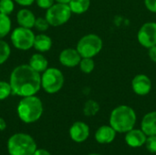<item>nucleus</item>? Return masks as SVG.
Instances as JSON below:
<instances>
[{
	"label": "nucleus",
	"mask_w": 156,
	"mask_h": 155,
	"mask_svg": "<svg viewBox=\"0 0 156 155\" xmlns=\"http://www.w3.org/2000/svg\"><path fill=\"white\" fill-rule=\"evenodd\" d=\"M12 93L22 98L34 96L41 88V76L29 65L17 66L10 75Z\"/></svg>",
	"instance_id": "f257e3e1"
},
{
	"label": "nucleus",
	"mask_w": 156,
	"mask_h": 155,
	"mask_svg": "<svg viewBox=\"0 0 156 155\" xmlns=\"http://www.w3.org/2000/svg\"><path fill=\"white\" fill-rule=\"evenodd\" d=\"M134 110L127 105H120L112 110L110 115V125L120 133H126L134 128L136 123Z\"/></svg>",
	"instance_id": "f03ea898"
},
{
	"label": "nucleus",
	"mask_w": 156,
	"mask_h": 155,
	"mask_svg": "<svg viewBox=\"0 0 156 155\" xmlns=\"http://www.w3.org/2000/svg\"><path fill=\"white\" fill-rule=\"evenodd\" d=\"M43 113V104L39 98L34 96L24 97L18 103L17 114L25 123H32L40 119Z\"/></svg>",
	"instance_id": "7ed1b4c3"
},
{
	"label": "nucleus",
	"mask_w": 156,
	"mask_h": 155,
	"mask_svg": "<svg viewBox=\"0 0 156 155\" xmlns=\"http://www.w3.org/2000/svg\"><path fill=\"white\" fill-rule=\"evenodd\" d=\"M7 149L10 155H33L37 151V144L30 135L16 133L9 138Z\"/></svg>",
	"instance_id": "20e7f679"
},
{
	"label": "nucleus",
	"mask_w": 156,
	"mask_h": 155,
	"mask_svg": "<svg viewBox=\"0 0 156 155\" xmlns=\"http://www.w3.org/2000/svg\"><path fill=\"white\" fill-rule=\"evenodd\" d=\"M103 42L100 36L88 34L83 36L78 42L76 49L81 58H94L102 49Z\"/></svg>",
	"instance_id": "39448f33"
},
{
	"label": "nucleus",
	"mask_w": 156,
	"mask_h": 155,
	"mask_svg": "<svg viewBox=\"0 0 156 155\" xmlns=\"http://www.w3.org/2000/svg\"><path fill=\"white\" fill-rule=\"evenodd\" d=\"M64 76L56 68H48L41 76V87L49 94L57 93L64 85Z\"/></svg>",
	"instance_id": "423d86ee"
},
{
	"label": "nucleus",
	"mask_w": 156,
	"mask_h": 155,
	"mask_svg": "<svg viewBox=\"0 0 156 155\" xmlns=\"http://www.w3.org/2000/svg\"><path fill=\"white\" fill-rule=\"evenodd\" d=\"M71 10L69 4L57 3L47 9L46 18L50 26H59L66 24L71 17Z\"/></svg>",
	"instance_id": "0eeeda50"
},
{
	"label": "nucleus",
	"mask_w": 156,
	"mask_h": 155,
	"mask_svg": "<svg viewBox=\"0 0 156 155\" xmlns=\"http://www.w3.org/2000/svg\"><path fill=\"white\" fill-rule=\"evenodd\" d=\"M35 37V34L30 28L19 26L12 32L11 42L17 49L27 50L34 46Z\"/></svg>",
	"instance_id": "6e6552de"
},
{
	"label": "nucleus",
	"mask_w": 156,
	"mask_h": 155,
	"mask_svg": "<svg viewBox=\"0 0 156 155\" xmlns=\"http://www.w3.org/2000/svg\"><path fill=\"white\" fill-rule=\"evenodd\" d=\"M137 39L140 45L145 48L156 45V22L144 23L138 30Z\"/></svg>",
	"instance_id": "1a4fd4ad"
},
{
	"label": "nucleus",
	"mask_w": 156,
	"mask_h": 155,
	"mask_svg": "<svg viewBox=\"0 0 156 155\" xmlns=\"http://www.w3.org/2000/svg\"><path fill=\"white\" fill-rule=\"evenodd\" d=\"M132 89L139 96H145L152 90L151 79L145 74H138L132 80Z\"/></svg>",
	"instance_id": "9d476101"
},
{
	"label": "nucleus",
	"mask_w": 156,
	"mask_h": 155,
	"mask_svg": "<svg viewBox=\"0 0 156 155\" xmlns=\"http://www.w3.org/2000/svg\"><path fill=\"white\" fill-rule=\"evenodd\" d=\"M81 58V56L76 48H66L60 52L58 57L60 64L67 68H74L79 66Z\"/></svg>",
	"instance_id": "9b49d317"
},
{
	"label": "nucleus",
	"mask_w": 156,
	"mask_h": 155,
	"mask_svg": "<svg viewBox=\"0 0 156 155\" xmlns=\"http://www.w3.org/2000/svg\"><path fill=\"white\" fill-rule=\"evenodd\" d=\"M90 135L89 126L82 122H74L69 129V136L76 143H82L88 139Z\"/></svg>",
	"instance_id": "f8f14e48"
},
{
	"label": "nucleus",
	"mask_w": 156,
	"mask_h": 155,
	"mask_svg": "<svg viewBox=\"0 0 156 155\" xmlns=\"http://www.w3.org/2000/svg\"><path fill=\"white\" fill-rule=\"evenodd\" d=\"M147 135L142 130L132 129L126 132L125 142L126 143L133 148H139L145 144Z\"/></svg>",
	"instance_id": "ddd939ff"
},
{
	"label": "nucleus",
	"mask_w": 156,
	"mask_h": 155,
	"mask_svg": "<svg viewBox=\"0 0 156 155\" xmlns=\"http://www.w3.org/2000/svg\"><path fill=\"white\" fill-rule=\"evenodd\" d=\"M116 131L111 125L101 126L95 132V140L101 144H108L114 141Z\"/></svg>",
	"instance_id": "4468645a"
},
{
	"label": "nucleus",
	"mask_w": 156,
	"mask_h": 155,
	"mask_svg": "<svg viewBox=\"0 0 156 155\" xmlns=\"http://www.w3.org/2000/svg\"><path fill=\"white\" fill-rule=\"evenodd\" d=\"M142 131L147 135H156V111L146 113L141 123Z\"/></svg>",
	"instance_id": "2eb2a0df"
},
{
	"label": "nucleus",
	"mask_w": 156,
	"mask_h": 155,
	"mask_svg": "<svg viewBox=\"0 0 156 155\" xmlns=\"http://www.w3.org/2000/svg\"><path fill=\"white\" fill-rule=\"evenodd\" d=\"M16 20L20 26L32 28L35 26L36 17L35 15L28 9H20L16 15Z\"/></svg>",
	"instance_id": "dca6fc26"
},
{
	"label": "nucleus",
	"mask_w": 156,
	"mask_h": 155,
	"mask_svg": "<svg viewBox=\"0 0 156 155\" xmlns=\"http://www.w3.org/2000/svg\"><path fill=\"white\" fill-rule=\"evenodd\" d=\"M28 65L33 69L40 73V72H44L48 69V59L42 54L37 53L31 56Z\"/></svg>",
	"instance_id": "f3484780"
},
{
	"label": "nucleus",
	"mask_w": 156,
	"mask_h": 155,
	"mask_svg": "<svg viewBox=\"0 0 156 155\" xmlns=\"http://www.w3.org/2000/svg\"><path fill=\"white\" fill-rule=\"evenodd\" d=\"M36 50L39 52H47L52 47V39L45 34H39L35 37L34 46Z\"/></svg>",
	"instance_id": "a211bd4d"
},
{
	"label": "nucleus",
	"mask_w": 156,
	"mask_h": 155,
	"mask_svg": "<svg viewBox=\"0 0 156 155\" xmlns=\"http://www.w3.org/2000/svg\"><path fill=\"white\" fill-rule=\"evenodd\" d=\"M69 5L72 13L80 15L89 10L90 0H70Z\"/></svg>",
	"instance_id": "6ab92c4d"
},
{
	"label": "nucleus",
	"mask_w": 156,
	"mask_h": 155,
	"mask_svg": "<svg viewBox=\"0 0 156 155\" xmlns=\"http://www.w3.org/2000/svg\"><path fill=\"white\" fill-rule=\"evenodd\" d=\"M100 111V104L94 100H89L83 106V113L85 116L91 117L95 116Z\"/></svg>",
	"instance_id": "aec40b11"
},
{
	"label": "nucleus",
	"mask_w": 156,
	"mask_h": 155,
	"mask_svg": "<svg viewBox=\"0 0 156 155\" xmlns=\"http://www.w3.org/2000/svg\"><path fill=\"white\" fill-rule=\"evenodd\" d=\"M11 29V20L7 15L0 13V38L5 37Z\"/></svg>",
	"instance_id": "412c9836"
},
{
	"label": "nucleus",
	"mask_w": 156,
	"mask_h": 155,
	"mask_svg": "<svg viewBox=\"0 0 156 155\" xmlns=\"http://www.w3.org/2000/svg\"><path fill=\"white\" fill-rule=\"evenodd\" d=\"M79 66H80V69L83 73L90 74L95 69V62L92 59V58H82Z\"/></svg>",
	"instance_id": "4be33fe9"
},
{
	"label": "nucleus",
	"mask_w": 156,
	"mask_h": 155,
	"mask_svg": "<svg viewBox=\"0 0 156 155\" xmlns=\"http://www.w3.org/2000/svg\"><path fill=\"white\" fill-rule=\"evenodd\" d=\"M10 47L9 45L0 38V65L5 63L10 56Z\"/></svg>",
	"instance_id": "5701e85b"
},
{
	"label": "nucleus",
	"mask_w": 156,
	"mask_h": 155,
	"mask_svg": "<svg viewBox=\"0 0 156 155\" xmlns=\"http://www.w3.org/2000/svg\"><path fill=\"white\" fill-rule=\"evenodd\" d=\"M15 8L13 0H0V13L4 15H10Z\"/></svg>",
	"instance_id": "b1692460"
},
{
	"label": "nucleus",
	"mask_w": 156,
	"mask_h": 155,
	"mask_svg": "<svg viewBox=\"0 0 156 155\" xmlns=\"http://www.w3.org/2000/svg\"><path fill=\"white\" fill-rule=\"evenodd\" d=\"M12 93L10 83L5 81H0V100H5Z\"/></svg>",
	"instance_id": "393cba45"
},
{
	"label": "nucleus",
	"mask_w": 156,
	"mask_h": 155,
	"mask_svg": "<svg viewBox=\"0 0 156 155\" xmlns=\"http://www.w3.org/2000/svg\"><path fill=\"white\" fill-rule=\"evenodd\" d=\"M49 23L48 22L47 18H43V17H37L36 18V22H35V27L40 31V32H44L46 30L48 29L49 27Z\"/></svg>",
	"instance_id": "a878e982"
},
{
	"label": "nucleus",
	"mask_w": 156,
	"mask_h": 155,
	"mask_svg": "<svg viewBox=\"0 0 156 155\" xmlns=\"http://www.w3.org/2000/svg\"><path fill=\"white\" fill-rule=\"evenodd\" d=\"M145 146L150 153H156V135L148 136L145 142Z\"/></svg>",
	"instance_id": "bb28decb"
},
{
	"label": "nucleus",
	"mask_w": 156,
	"mask_h": 155,
	"mask_svg": "<svg viewBox=\"0 0 156 155\" xmlns=\"http://www.w3.org/2000/svg\"><path fill=\"white\" fill-rule=\"evenodd\" d=\"M55 0H36L37 6L42 9H48L54 5Z\"/></svg>",
	"instance_id": "cd10ccee"
},
{
	"label": "nucleus",
	"mask_w": 156,
	"mask_h": 155,
	"mask_svg": "<svg viewBox=\"0 0 156 155\" xmlns=\"http://www.w3.org/2000/svg\"><path fill=\"white\" fill-rule=\"evenodd\" d=\"M145 7L152 13H156V0H144Z\"/></svg>",
	"instance_id": "c85d7f7f"
},
{
	"label": "nucleus",
	"mask_w": 156,
	"mask_h": 155,
	"mask_svg": "<svg viewBox=\"0 0 156 155\" xmlns=\"http://www.w3.org/2000/svg\"><path fill=\"white\" fill-rule=\"evenodd\" d=\"M149 49V52H148V55H149V58L150 59L156 63V45L153 46L152 48H148Z\"/></svg>",
	"instance_id": "c756f323"
},
{
	"label": "nucleus",
	"mask_w": 156,
	"mask_h": 155,
	"mask_svg": "<svg viewBox=\"0 0 156 155\" xmlns=\"http://www.w3.org/2000/svg\"><path fill=\"white\" fill-rule=\"evenodd\" d=\"M16 1L18 5H23V6H27V5H32L36 0H14Z\"/></svg>",
	"instance_id": "7c9ffc66"
},
{
	"label": "nucleus",
	"mask_w": 156,
	"mask_h": 155,
	"mask_svg": "<svg viewBox=\"0 0 156 155\" xmlns=\"http://www.w3.org/2000/svg\"><path fill=\"white\" fill-rule=\"evenodd\" d=\"M33 155H51L48 151L46 150H43V149H39V150H37L34 154Z\"/></svg>",
	"instance_id": "2f4dec72"
},
{
	"label": "nucleus",
	"mask_w": 156,
	"mask_h": 155,
	"mask_svg": "<svg viewBox=\"0 0 156 155\" xmlns=\"http://www.w3.org/2000/svg\"><path fill=\"white\" fill-rule=\"evenodd\" d=\"M6 128V122L3 118H0V131H4Z\"/></svg>",
	"instance_id": "473e14b6"
},
{
	"label": "nucleus",
	"mask_w": 156,
	"mask_h": 155,
	"mask_svg": "<svg viewBox=\"0 0 156 155\" xmlns=\"http://www.w3.org/2000/svg\"><path fill=\"white\" fill-rule=\"evenodd\" d=\"M57 3H61V4H69L70 0H55Z\"/></svg>",
	"instance_id": "72a5a7b5"
},
{
	"label": "nucleus",
	"mask_w": 156,
	"mask_h": 155,
	"mask_svg": "<svg viewBox=\"0 0 156 155\" xmlns=\"http://www.w3.org/2000/svg\"><path fill=\"white\" fill-rule=\"evenodd\" d=\"M89 155H101V154H97V153H91V154H89Z\"/></svg>",
	"instance_id": "f704fd0d"
}]
</instances>
